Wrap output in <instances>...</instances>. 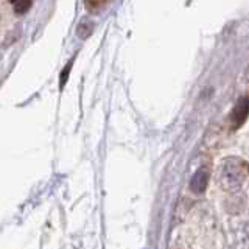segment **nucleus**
I'll list each match as a JSON object with an SVG mask.
<instances>
[{"instance_id":"1","label":"nucleus","mask_w":249,"mask_h":249,"mask_svg":"<svg viewBox=\"0 0 249 249\" xmlns=\"http://www.w3.org/2000/svg\"><path fill=\"white\" fill-rule=\"evenodd\" d=\"M249 178V163L238 158V156H229L223 159L218 170V182L221 189L226 192H237Z\"/></svg>"},{"instance_id":"4","label":"nucleus","mask_w":249,"mask_h":249,"mask_svg":"<svg viewBox=\"0 0 249 249\" xmlns=\"http://www.w3.org/2000/svg\"><path fill=\"white\" fill-rule=\"evenodd\" d=\"M11 2H13V8L16 14H25L31 8L33 0H11Z\"/></svg>"},{"instance_id":"7","label":"nucleus","mask_w":249,"mask_h":249,"mask_svg":"<svg viewBox=\"0 0 249 249\" xmlns=\"http://www.w3.org/2000/svg\"><path fill=\"white\" fill-rule=\"evenodd\" d=\"M70 69H72V61L69 62V64H67V69L62 70V73H61V88H62V86H64V84H66V81H67V76H69Z\"/></svg>"},{"instance_id":"6","label":"nucleus","mask_w":249,"mask_h":249,"mask_svg":"<svg viewBox=\"0 0 249 249\" xmlns=\"http://www.w3.org/2000/svg\"><path fill=\"white\" fill-rule=\"evenodd\" d=\"M92 33V23H88V22H81L80 25H78V30H76V35L86 39L89 35Z\"/></svg>"},{"instance_id":"2","label":"nucleus","mask_w":249,"mask_h":249,"mask_svg":"<svg viewBox=\"0 0 249 249\" xmlns=\"http://www.w3.org/2000/svg\"><path fill=\"white\" fill-rule=\"evenodd\" d=\"M249 117V98L248 97H241L237 105L233 106L232 112H231V128L232 129H238L241 124L246 122V119Z\"/></svg>"},{"instance_id":"5","label":"nucleus","mask_w":249,"mask_h":249,"mask_svg":"<svg viewBox=\"0 0 249 249\" xmlns=\"http://www.w3.org/2000/svg\"><path fill=\"white\" fill-rule=\"evenodd\" d=\"M109 0H84V5L89 11H97L100 8H103Z\"/></svg>"},{"instance_id":"3","label":"nucleus","mask_w":249,"mask_h":249,"mask_svg":"<svg viewBox=\"0 0 249 249\" xmlns=\"http://www.w3.org/2000/svg\"><path fill=\"white\" fill-rule=\"evenodd\" d=\"M207 184H209V171H207V168L201 167L192 178L190 190L196 195H202L207 189Z\"/></svg>"}]
</instances>
